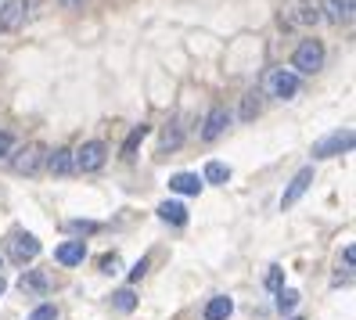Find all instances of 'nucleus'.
Masks as SVG:
<instances>
[{"mask_svg":"<svg viewBox=\"0 0 356 320\" xmlns=\"http://www.w3.org/2000/svg\"><path fill=\"white\" fill-rule=\"evenodd\" d=\"M353 255H356V248H353V245H346V252H342V263H346V270L353 266Z\"/></svg>","mask_w":356,"mask_h":320,"instance_id":"obj_30","label":"nucleus"},{"mask_svg":"<svg viewBox=\"0 0 356 320\" xmlns=\"http://www.w3.org/2000/svg\"><path fill=\"white\" fill-rule=\"evenodd\" d=\"M104 162H108V147L101 141H87L83 147H76V155H72V169H79V173H97Z\"/></svg>","mask_w":356,"mask_h":320,"instance_id":"obj_4","label":"nucleus"},{"mask_svg":"<svg viewBox=\"0 0 356 320\" xmlns=\"http://www.w3.org/2000/svg\"><path fill=\"white\" fill-rule=\"evenodd\" d=\"M144 273H148V259H140V263H137V266L130 270V281H140Z\"/></svg>","mask_w":356,"mask_h":320,"instance_id":"obj_29","label":"nucleus"},{"mask_svg":"<svg viewBox=\"0 0 356 320\" xmlns=\"http://www.w3.org/2000/svg\"><path fill=\"white\" fill-rule=\"evenodd\" d=\"M112 306H115L119 313H134V310H137V295H134L130 288H122V291L112 295Z\"/></svg>","mask_w":356,"mask_h":320,"instance_id":"obj_22","label":"nucleus"},{"mask_svg":"<svg viewBox=\"0 0 356 320\" xmlns=\"http://www.w3.org/2000/svg\"><path fill=\"white\" fill-rule=\"evenodd\" d=\"M259 109H263V104H259V94H256V90H248V94L241 97V119H245V122H252V119L259 115Z\"/></svg>","mask_w":356,"mask_h":320,"instance_id":"obj_21","label":"nucleus"},{"mask_svg":"<svg viewBox=\"0 0 356 320\" xmlns=\"http://www.w3.org/2000/svg\"><path fill=\"white\" fill-rule=\"evenodd\" d=\"M263 90L274 94L277 101H296L302 94V79L296 72H288L284 65H274V69H266V76H263Z\"/></svg>","mask_w":356,"mask_h":320,"instance_id":"obj_1","label":"nucleus"},{"mask_svg":"<svg viewBox=\"0 0 356 320\" xmlns=\"http://www.w3.org/2000/svg\"><path fill=\"white\" fill-rule=\"evenodd\" d=\"M69 230L72 234H90V230H101V223H94V220H72Z\"/></svg>","mask_w":356,"mask_h":320,"instance_id":"obj_26","label":"nucleus"},{"mask_svg":"<svg viewBox=\"0 0 356 320\" xmlns=\"http://www.w3.org/2000/svg\"><path fill=\"white\" fill-rule=\"evenodd\" d=\"M291 65H296L299 72H306V76H313V72H321V65H324V44L321 40H302V44L296 47V54H291Z\"/></svg>","mask_w":356,"mask_h":320,"instance_id":"obj_3","label":"nucleus"},{"mask_svg":"<svg viewBox=\"0 0 356 320\" xmlns=\"http://www.w3.org/2000/svg\"><path fill=\"white\" fill-rule=\"evenodd\" d=\"M11 147H15V137H11V134H0V159H4Z\"/></svg>","mask_w":356,"mask_h":320,"instance_id":"obj_28","label":"nucleus"},{"mask_svg":"<svg viewBox=\"0 0 356 320\" xmlns=\"http://www.w3.org/2000/svg\"><path fill=\"white\" fill-rule=\"evenodd\" d=\"M313 184V166H306V169H299L296 177H291V184L284 187V195H281V209H291L302 195H306V187Z\"/></svg>","mask_w":356,"mask_h":320,"instance_id":"obj_9","label":"nucleus"},{"mask_svg":"<svg viewBox=\"0 0 356 320\" xmlns=\"http://www.w3.org/2000/svg\"><path fill=\"white\" fill-rule=\"evenodd\" d=\"M18 288H22L26 295H47V277L40 270H29V273L18 277Z\"/></svg>","mask_w":356,"mask_h":320,"instance_id":"obj_15","label":"nucleus"},{"mask_svg":"<svg viewBox=\"0 0 356 320\" xmlns=\"http://www.w3.org/2000/svg\"><path fill=\"white\" fill-rule=\"evenodd\" d=\"M0 266H4V259H0Z\"/></svg>","mask_w":356,"mask_h":320,"instance_id":"obj_34","label":"nucleus"},{"mask_svg":"<svg viewBox=\"0 0 356 320\" xmlns=\"http://www.w3.org/2000/svg\"><path fill=\"white\" fill-rule=\"evenodd\" d=\"M288 320H302V317H288Z\"/></svg>","mask_w":356,"mask_h":320,"instance_id":"obj_33","label":"nucleus"},{"mask_svg":"<svg viewBox=\"0 0 356 320\" xmlns=\"http://www.w3.org/2000/svg\"><path fill=\"white\" fill-rule=\"evenodd\" d=\"M47 166L54 177H69L72 173V152H51L47 155Z\"/></svg>","mask_w":356,"mask_h":320,"instance_id":"obj_18","label":"nucleus"},{"mask_svg":"<svg viewBox=\"0 0 356 320\" xmlns=\"http://www.w3.org/2000/svg\"><path fill=\"white\" fill-rule=\"evenodd\" d=\"M152 134V126L148 122H140V126H134L130 130V137H127V144H122V159H134L137 155V147H140V141Z\"/></svg>","mask_w":356,"mask_h":320,"instance_id":"obj_17","label":"nucleus"},{"mask_svg":"<svg viewBox=\"0 0 356 320\" xmlns=\"http://www.w3.org/2000/svg\"><path fill=\"white\" fill-rule=\"evenodd\" d=\"M36 255H40V241L33 238L29 230H18L11 238V259L15 263H33Z\"/></svg>","mask_w":356,"mask_h":320,"instance_id":"obj_8","label":"nucleus"},{"mask_svg":"<svg viewBox=\"0 0 356 320\" xmlns=\"http://www.w3.org/2000/svg\"><path fill=\"white\" fill-rule=\"evenodd\" d=\"M40 166H44V147L40 144H26L22 152H15V159H11V169L15 173H26V177H33Z\"/></svg>","mask_w":356,"mask_h":320,"instance_id":"obj_7","label":"nucleus"},{"mask_svg":"<svg viewBox=\"0 0 356 320\" xmlns=\"http://www.w3.org/2000/svg\"><path fill=\"white\" fill-rule=\"evenodd\" d=\"M29 320H58V310H54L51 303H44V306H36V310L29 313Z\"/></svg>","mask_w":356,"mask_h":320,"instance_id":"obj_25","label":"nucleus"},{"mask_svg":"<svg viewBox=\"0 0 356 320\" xmlns=\"http://www.w3.org/2000/svg\"><path fill=\"white\" fill-rule=\"evenodd\" d=\"M353 147V130H334L331 137L313 144V159H331V155H342Z\"/></svg>","mask_w":356,"mask_h":320,"instance_id":"obj_5","label":"nucleus"},{"mask_svg":"<svg viewBox=\"0 0 356 320\" xmlns=\"http://www.w3.org/2000/svg\"><path fill=\"white\" fill-rule=\"evenodd\" d=\"M54 259L61 266H79L83 259H87V245H83V241H61L54 248Z\"/></svg>","mask_w":356,"mask_h":320,"instance_id":"obj_10","label":"nucleus"},{"mask_svg":"<svg viewBox=\"0 0 356 320\" xmlns=\"http://www.w3.org/2000/svg\"><path fill=\"white\" fill-rule=\"evenodd\" d=\"M296 306H299V291H296V288H281V291H277V310H281V313H291Z\"/></svg>","mask_w":356,"mask_h":320,"instance_id":"obj_23","label":"nucleus"},{"mask_svg":"<svg viewBox=\"0 0 356 320\" xmlns=\"http://www.w3.org/2000/svg\"><path fill=\"white\" fill-rule=\"evenodd\" d=\"M170 191H177V195H202V180L195 173H173Z\"/></svg>","mask_w":356,"mask_h":320,"instance_id":"obj_14","label":"nucleus"},{"mask_svg":"<svg viewBox=\"0 0 356 320\" xmlns=\"http://www.w3.org/2000/svg\"><path fill=\"white\" fill-rule=\"evenodd\" d=\"M324 15L331 18L334 26L353 22V15H356V0H324Z\"/></svg>","mask_w":356,"mask_h":320,"instance_id":"obj_11","label":"nucleus"},{"mask_svg":"<svg viewBox=\"0 0 356 320\" xmlns=\"http://www.w3.org/2000/svg\"><path fill=\"white\" fill-rule=\"evenodd\" d=\"M184 144V130H180V122H170V126H165V130H162V152H177V147Z\"/></svg>","mask_w":356,"mask_h":320,"instance_id":"obj_20","label":"nucleus"},{"mask_svg":"<svg viewBox=\"0 0 356 320\" xmlns=\"http://www.w3.org/2000/svg\"><path fill=\"white\" fill-rule=\"evenodd\" d=\"M159 220L173 223V227H184V223H187V209H184V202H177V198H165V202L159 205Z\"/></svg>","mask_w":356,"mask_h":320,"instance_id":"obj_13","label":"nucleus"},{"mask_svg":"<svg viewBox=\"0 0 356 320\" xmlns=\"http://www.w3.org/2000/svg\"><path fill=\"white\" fill-rule=\"evenodd\" d=\"M8 291V281H4V277H0V295H4Z\"/></svg>","mask_w":356,"mask_h":320,"instance_id":"obj_32","label":"nucleus"},{"mask_svg":"<svg viewBox=\"0 0 356 320\" xmlns=\"http://www.w3.org/2000/svg\"><path fill=\"white\" fill-rule=\"evenodd\" d=\"M227 122H230L227 109H213V112L205 115V126H202V141H216V137L227 130Z\"/></svg>","mask_w":356,"mask_h":320,"instance_id":"obj_12","label":"nucleus"},{"mask_svg":"<svg viewBox=\"0 0 356 320\" xmlns=\"http://www.w3.org/2000/svg\"><path fill=\"white\" fill-rule=\"evenodd\" d=\"M101 270H104V273H115V270H119V255H115V252L104 255V259H101Z\"/></svg>","mask_w":356,"mask_h":320,"instance_id":"obj_27","label":"nucleus"},{"mask_svg":"<svg viewBox=\"0 0 356 320\" xmlns=\"http://www.w3.org/2000/svg\"><path fill=\"white\" fill-rule=\"evenodd\" d=\"M321 22V11L309 0H284L281 4V26L284 29H309Z\"/></svg>","mask_w":356,"mask_h":320,"instance_id":"obj_2","label":"nucleus"},{"mask_svg":"<svg viewBox=\"0 0 356 320\" xmlns=\"http://www.w3.org/2000/svg\"><path fill=\"white\" fill-rule=\"evenodd\" d=\"M205 180H209V184H227V180H230V166H223V162H216V159H213V162H205L202 184H205Z\"/></svg>","mask_w":356,"mask_h":320,"instance_id":"obj_19","label":"nucleus"},{"mask_svg":"<svg viewBox=\"0 0 356 320\" xmlns=\"http://www.w3.org/2000/svg\"><path fill=\"white\" fill-rule=\"evenodd\" d=\"M26 18H29L26 0H8V4L0 8V33H18L26 26Z\"/></svg>","mask_w":356,"mask_h":320,"instance_id":"obj_6","label":"nucleus"},{"mask_svg":"<svg viewBox=\"0 0 356 320\" xmlns=\"http://www.w3.org/2000/svg\"><path fill=\"white\" fill-rule=\"evenodd\" d=\"M266 288H270V291H281V288H284V273H281V266H270V273H266Z\"/></svg>","mask_w":356,"mask_h":320,"instance_id":"obj_24","label":"nucleus"},{"mask_svg":"<svg viewBox=\"0 0 356 320\" xmlns=\"http://www.w3.org/2000/svg\"><path fill=\"white\" fill-rule=\"evenodd\" d=\"M61 8H83V0H58Z\"/></svg>","mask_w":356,"mask_h":320,"instance_id":"obj_31","label":"nucleus"},{"mask_svg":"<svg viewBox=\"0 0 356 320\" xmlns=\"http://www.w3.org/2000/svg\"><path fill=\"white\" fill-rule=\"evenodd\" d=\"M230 313H234V303H230L227 295H213L205 306V320H227Z\"/></svg>","mask_w":356,"mask_h":320,"instance_id":"obj_16","label":"nucleus"}]
</instances>
